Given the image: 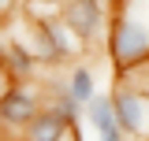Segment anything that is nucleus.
<instances>
[{"label":"nucleus","mask_w":149,"mask_h":141,"mask_svg":"<svg viewBox=\"0 0 149 141\" xmlns=\"http://www.w3.org/2000/svg\"><path fill=\"white\" fill-rule=\"evenodd\" d=\"M45 111V104H41V97H37L34 86H4V97H0V123H4V130L11 134V130H22L26 134V126L34 123L37 115Z\"/></svg>","instance_id":"obj_5"},{"label":"nucleus","mask_w":149,"mask_h":141,"mask_svg":"<svg viewBox=\"0 0 149 141\" xmlns=\"http://www.w3.org/2000/svg\"><path fill=\"white\" fill-rule=\"evenodd\" d=\"M112 108L116 119L123 126V134L134 141H149V93L130 82H116L112 89Z\"/></svg>","instance_id":"obj_3"},{"label":"nucleus","mask_w":149,"mask_h":141,"mask_svg":"<svg viewBox=\"0 0 149 141\" xmlns=\"http://www.w3.org/2000/svg\"><path fill=\"white\" fill-rule=\"evenodd\" d=\"M56 15L63 19V26L74 34L78 45H93L97 37H108V22H112V8L97 4V0H67L56 8Z\"/></svg>","instance_id":"obj_2"},{"label":"nucleus","mask_w":149,"mask_h":141,"mask_svg":"<svg viewBox=\"0 0 149 141\" xmlns=\"http://www.w3.org/2000/svg\"><path fill=\"white\" fill-rule=\"evenodd\" d=\"M34 19V52L41 63H63L71 59V52L78 48L74 34L63 26L60 15H30Z\"/></svg>","instance_id":"obj_4"},{"label":"nucleus","mask_w":149,"mask_h":141,"mask_svg":"<svg viewBox=\"0 0 149 141\" xmlns=\"http://www.w3.org/2000/svg\"><path fill=\"white\" fill-rule=\"evenodd\" d=\"M86 119L93 123L97 141H127L123 126H119V119H116V108H112V93H101V97L86 108Z\"/></svg>","instance_id":"obj_7"},{"label":"nucleus","mask_w":149,"mask_h":141,"mask_svg":"<svg viewBox=\"0 0 149 141\" xmlns=\"http://www.w3.org/2000/svg\"><path fill=\"white\" fill-rule=\"evenodd\" d=\"M108 56L119 74L149 63V4H119L108 22Z\"/></svg>","instance_id":"obj_1"},{"label":"nucleus","mask_w":149,"mask_h":141,"mask_svg":"<svg viewBox=\"0 0 149 141\" xmlns=\"http://www.w3.org/2000/svg\"><path fill=\"white\" fill-rule=\"evenodd\" d=\"M67 89L74 93V100L82 108H90L101 93H97V78H93V70L86 67V63H74L71 70H67Z\"/></svg>","instance_id":"obj_9"},{"label":"nucleus","mask_w":149,"mask_h":141,"mask_svg":"<svg viewBox=\"0 0 149 141\" xmlns=\"http://www.w3.org/2000/svg\"><path fill=\"white\" fill-rule=\"evenodd\" d=\"M37 52L34 48H26L22 41H11V37H4V74L8 78H15V86H26L30 78L37 74Z\"/></svg>","instance_id":"obj_6"},{"label":"nucleus","mask_w":149,"mask_h":141,"mask_svg":"<svg viewBox=\"0 0 149 141\" xmlns=\"http://www.w3.org/2000/svg\"><path fill=\"white\" fill-rule=\"evenodd\" d=\"M49 108H52V111H60V115H63L71 126L86 115V108L74 100V93L67 89V82H63V86H60V82H56V86H49Z\"/></svg>","instance_id":"obj_10"},{"label":"nucleus","mask_w":149,"mask_h":141,"mask_svg":"<svg viewBox=\"0 0 149 141\" xmlns=\"http://www.w3.org/2000/svg\"><path fill=\"white\" fill-rule=\"evenodd\" d=\"M67 134H71V123L60 111H52L49 104H45V111L37 115L34 123L26 126V141H63Z\"/></svg>","instance_id":"obj_8"}]
</instances>
